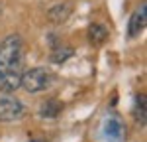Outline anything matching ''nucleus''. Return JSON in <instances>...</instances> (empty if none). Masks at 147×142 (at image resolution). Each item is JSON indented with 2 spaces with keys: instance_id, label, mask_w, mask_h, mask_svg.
<instances>
[{
  "instance_id": "8",
  "label": "nucleus",
  "mask_w": 147,
  "mask_h": 142,
  "mask_svg": "<svg viewBox=\"0 0 147 142\" xmlns=\"http://www.w3.org/2000/svg\"><path fill=\"white\" fill-rule=\"evenodd\" d=\"M106 38H108V30H106V26H102V24H98V22L90 24V28H88V40H90V44L100 46Z\"/></svg>"
},
{
  "instance_id": "9",
  "label": "nucleus",
  "mask_w": 147,
  "mask_h": 142,
  "mask_svg": "<svg viewBox=\"0 0 147 142\" xmlns=\"http://www.w3.org/2000/svg\"><path fill=\"white\" fill-rule=\"evenodd\" d=\"M145 117H147V111H145V95H139L136 99V118L145 124Z\"/></svg>"
},
{
  "instance_id": "11",
  "label": "nucleus",
  "mask_w": 147,
  "mask_h": 142,
  "mask_svg": "<svg viewBox=\"0 0 147 142\" xmlns=\"http://www.w3.org/2000/svg\"><path fill=\"white\" fill-rule=\"evenodd\" d=\"M32 142H43V140H32Z\"/></svg>"
},
{
  "instance_id": "5",
  "label": "nucleus",
  "mask_w": 147,
  "mask_h": 142,
  "mask_svg": "<svg viewBox=\"0 0 147 142\" xmlns=\"http://www.w3.org/2000/svg\"><path fill=\"white\" fill-rule=\"evenodd\" d=\"M145 18H147V8H145V4H141V6L131 14V18H129V24H127V36H129V38H136V36H139L143 32V28H145Z\"/></svg>"
},
{
  "instance_id": "7",
  "label": "nucleus",
  "mask_w": 147,
  "mask_h": 142,
  "mask_svg": "<svg viewBox=\"0 0 147 142\" xmlns=\"http://www.w3.org/2000/svg\"><path fill=\"white\" fill-rule=\"evenodd\" d=\"M61 111H63V105H61L57 99H49V101H45V103L41 105V109H39V117L55 118V117H59Z\"/></svg>"
},
{
  "instance_id": "3",
  "label": "nucleus",
  "mask_w": 147,
  "mask_h": 142,
  "mask_svg": "<svg viewBox=\"0 0 147 142\" xmlns=\"http://www.w3.org/2000/svg\"><path fill=\"white\" fill-rule=\"evenodd\" d=\"M26 113L24 105L10 95H2L0 97V122H12V120H20Z\"/></svg>"
},
{
  "instance_id": "2",
  "label": "nucleus",
  "mask_w": 147,
  "mask_h": 142,
  "mask_svg": "<svg viewBox=\"0 0 147 142\" xmlns=\"http://www.w3.org/2000/svg\"><path fill=\"white\" fill-rule=\"evenodd\" d=\"M55 81L53 73L49 69H43V67H32V69L24 71L22 73V81H20V87H24L28 93H41L49 89Z\"/></svg>"
},
{
  "instance_id": "4",
  "label": "nucleus",
  "mask_w": 147,
  "mask_h": 142,
  "mask_svg": "<svg viewBox=\"0 0 147 142\" xmlns=\"http://www.w3.org/2000/svg\"><path fill=\"white\" fill-rule=\"evenodd\" d=\"M102 134L106 142H124L125 140V124L124 120L116 115L106 117L104 124H102Z\"/></svg>"
},
{
  "instance_id": "10",
  "label": "nucleus",
  "mask_w": 147,
  "mask_h": 142,
  "mask_svg": "<svg viewBox=\"0 0 147 142\" xmlns=\"http://www.w3.org/2000/svg\"><path fill=\"white\" fill-rule=\"evenodd\" d=\"M73 55V49L71 47H61V49H55L53 51V61L55 63H63L65 59H69Z\"/></svg>"
},
{
  "instance_id": "6",
  "label": "nucleus",
  "mask_w": 147,
  "mask_h": 142,
  "mask_svg": "<svg viewBox=\"0 0 147 142\" xmlns=\"http://www.w3.org/2000/svg\"><path fill=\"white\" fill-rule=\"evenodd\" d=\"M47 16H49V20H51V22L63 24L69 16H71V4H55L51 10L47 12Z\"/></svg>"
},
{
  "instance_id": "1",
  "label": "nucleus",
  "mask_w": 147,
  "mask_h": 142,
  "mask_svg": "<svg viewBox=\"0 0 147 142\" xmlns=\"http://www.w3.org/2000/svg\"><path fill=\"white\" fill-rule=\"evenodd\" d=\"M24 73V44L20 36H8L0 44V91L12 93L20 87Z\"/></svg>"
}]
</instances>
